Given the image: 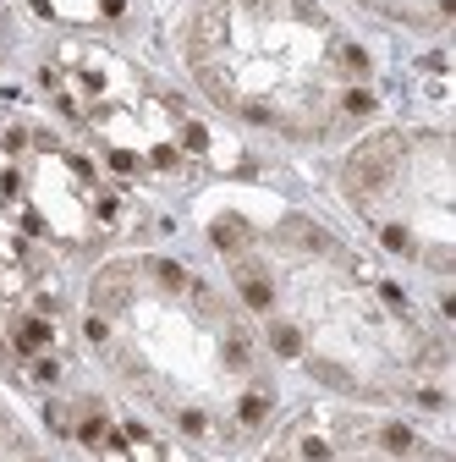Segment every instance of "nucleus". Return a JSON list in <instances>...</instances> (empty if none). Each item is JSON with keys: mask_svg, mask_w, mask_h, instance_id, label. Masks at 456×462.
Returning <instances> with one entry per match:
<instances>
[{"mask_svg": "<svg viewBox=\"0 0 456 462\" xmlns=\"http://www.w3.org/2000/svg\"><path fill=\"white\" fill-rule=\"evenodd\" d=\"M198 231L287 380L330 402L445 419V325L413 303L379 254L259 188H220Z\"/></svg>", "mask_w": 456, "mask_h": 462, "instance_id": "1", "label": "nucleus"}, {"mask_svg": "<svg viewBox=\"0 0 456 462\" xmlns=\"http://www.w3.org/2000/svg\"><path fill=\"white\" fill-rule=\"evenodd\" d=\"M78 341L132 413L209 462L253 457L292 408L232 286L177 248L105 254L78 286Z\"/></svg>", "mask_w": 456, "mask_h": 462, "instance_id": "2", "label": "nucleus"}, {"mask_svg": "<svg viewBox=\"0 0 456 462\" xmlns=\"http://www.w3.org/2000/svg\"><path fill=\"white\" fill-rule=\"evenodd\" d=\"M170 55L220 122L280 149L335 154L379 116L374 55L324 0H187Z\"/></svg>", "mask_w": 456, "mask_h": 462, "instance_id": "3", "label": "nucleus"}, {"mask_svg": "<svg viewBox=\"0 0 456 462\" xmlns=\"http://www.w3.org/2000/svg\"><path fill=\"white\" fill-rule=\"evenodd\" d=\"M451 133L440 122H374L330 160V193L358 220L374 254L434 286L445 319V286L456 275V188Z\"/></svg>", "mask_w": 456, "mask_h": 462, "instance_id": "4", "label": "nucleus"}, {"mask_svg": "<svg viewBox=\"0 0 456 462\" xmlns=\"http://www.w3.org/2000/svg\"><path fill=\"white\" fill-rule=\"evenodd\" d=\"M242 462H451V446L440 419L314 396L280 413L264 446Z\"/></svg>", "mask_w": 456, "mask_h": 462, "instance_id": "5", "label": "nucleus"}, {"mask_svg": "<svg viewBox=\"0 0 456 462\" xmlns=\"http://www.w3.org/2000/svg\"><path fill=\"white\" fill-rule=\"evenodd\" d=\"M363 17L385 23V28H402V33H418V39H440L451 28V12L456 0H347Z\"/></svg>", "mask_w": 456, "mask_h": 462, "instance_id": "6", "label": "nucleus"}, {"mask_svg": "<svg viewBox=\"0 0 456 462\" xmlns=\"http://www.w3.org/2000/svg\"><path fill=\"white\" fill-rule=\"evenodd\" d=\"M0 462H55L44 430L17 408L6 391H0Z\"/></svg>", "mask_w": 456, "mask_h": 462, "instance_id": "7", "label": "nucleus"}, {"mask_svg": "<svg viewBox=\"0 0 456 462\" xmlns=\"http://www.w3.org/2000/svg\"><path fill=\"white\" fill-rule=\"evenodd\" d=\"M17 44H23V28H17V12L0 0V72L17 61Z\"/></svg>", "mask_w": 456, "mask_h": 462, "instance_id": "8", "label": "nucleus"}]
</instances>
